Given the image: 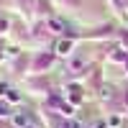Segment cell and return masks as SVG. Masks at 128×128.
<instances>
[{"label": "cell", "mask_w": 128, "mask_h": 128, "mask_svg": "<svg viewBox=\"0 0 128 128\" xmlns=\"http://www.w3.org/2000/svg\"><path fill=\"white\" fill-rule=\"evenodd\" d=\"M13 126H16V128H36L34 118H31L28 113H16V115H13Z\"/></svg>", "instance_id": "cell-1"}, {"label": "cell", "mask_w": 128, "mask_h": 128, "mask_svg": "<svg viewBox=\"0 0 128 128\" xmlns=\"http://www.w3.org/2000/svg\"><path fill=\"white\" fill-rule=\"evenodd\" d=\"M69 51H72V41H59V44H56V54H69Z\"/></svg>", "instance_id": "cell-2"}, {"label": "cell", "mask_w": 128, "mask_h": 128, "mask_svg": "<svg viewBox=\"0 0 128 128\" xmlns=\"http://www.w3.org/2000/svg\"><path fill=\"white\" fill-rule=\"evenodd\" d=\"M5 98H8L10 102H18V100H20V95H18V90H13V87H10V90L5 92Z\"/></svg>", "instance_id": "cell-3"}, {"label": "cell", "mask_w": 128, "mask_h": 128, "mask_svg": "<svg viewBox=\"0 0 128 128\" xmlns=\"http://www.w3.org/2000/svg\"><path fill=\"white\" fill-rule=\"evenodd\" d=\"M69 92H72V100H74V102H77V100H80V98H82V95H80V92H82V90H80V87H77V84H72V87H69Z\"/></svg>", "instance_id": "cell-4"}, {"label": "cell", "mask_w": 128, "mask_h": 128, "mask_svg": "<svg viewBox=\"0 0 128 128\" xmlns=\"http://www.w3.org/2000/svg\"><path fill=\"white\" fill-rule=\"evenodd\" d=\"M49 26L54 28V31H64V23H62V20H56V18H51V20H49Z\"/></svg>", "instance_id": "cell-5"}, {"label": "cell", "mask_w": 128, "mask_h": 128, "mask_svg": "<svg viewBox=\"0 0 128 128\" xmlns=\"http://www.w3.org/2000/svg\"><path fill=\"white\" fill-rule=\"evenodd\" d=\"M8 115H10V108L5 102H0V118H8Z\"/></svg>", "instance_id": "cell-6"}, {"label": "cell", "mask_w": 128, "mask_h": 128, "mask_svg": "<svg viewBox=\"0 0 128 128\" xmlns=\"http://www.w3.org/2000/svg\"><path fill=\"white\" fill-rule=\"evenodd\" d=\"M8 90H10V84H5V82H3V84H0V95H5Z\"/></svg>", "instance_id": "cell-7"}, {"label": "cell", "mask_w": 128, "mask_h": 128, "mask_svg": "<svg viewBox=\"0 0 128 128\" xmlns=\"http://www.w3.org/2000/svg\"><path fill=\"white\" fill-rule=\"evenodd\" d=\"M72 128H82V126H80V123H72Z\"/></svg>", "instance_id": "cell-8"}]
</instances>
